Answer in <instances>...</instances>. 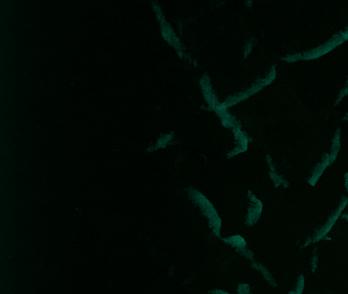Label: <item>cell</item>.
<instances>
[{"label": "cell", "instance_id": "12", "mask_svg": "<svg viewBox=\"0 0 348 294\" xmlns=\"http://www.w3.org/2000/svg\"><path fill=\"white\" fill-rule=\"evenodd\" d=\"M304 286H305V278L302 274H300L297 277L294 288L291 291H289L288 294H302L304 291Z\"/></svg>", "mask_w": 348, "mask_h": 294}, {"label": "cell", "instance_id": "17", "mask_svg": "<svg viewBox=\"0 0 348 294\" xmlns=\"http://www.w3.org/2000/svg\"><path fill=\"white\" fill-rule=\"evenodd\" d=\"M256 44V39L254 38V40L253 41H248L247 42V44H246V46H245V50H244V57L246 58L250 52H251V50H252V48H253V46Z\"/></svg>", "mask_w": 348, "mask_h": 294}, {"label": "cell", "instance_id": "21", "mask_svg": "<svg viewBox=\"0 0 348 294\" xmlns=\"http://www.w3.org/2000/svg\"><path fill=\"white\" fill-rule=\"evenodd\" d=\"M343 121H348V114H346V115L344 116V118H343Z\"/></svg>", "mask_w": 348, "mask_h": 294}, {"label": "cell", "instance_id": "6", "mask_svg": "<svg viewBox=\"0 0 348 294\" xmlns=\"http://www.w3.org/2000/svg\"><path fill=\"white\" fill-rule=\"evenodd\" d=\"M223 241L226 242L228 245L232 246L233 248H235L236 251L240 255L244 256L246 259H249L250 261L254 260V253L247 247V242L241 235L230 236L228 238H224Z\"/></svg>", "mask_w": 348, "mask_h": 294}, {"label": "cell", "instance_id": "2", "mask_svg": "<svg viewBox=\"0 0 348 294\" xmlns=\"http://www.w3.org/2000/svg\"><path fill=\"white\" fill-rule=\"evenodd\" d=\"M348 204V197L347 196H342L338 206L335 208V210L328 217V219L326 220V222L324 223V225H322L316 232L314 233V235L312 237H310L307 241H305L303 247L308 246L311 243H316L320 240H324L325 237L330 233V231L333 229L334 225L336 224V222L339 220V218L342 216L345 207Z\"/></svg>", "mask_w": 348, "mask_h": 294}, {"label": "cell", "instance_id": "5", "mask_svg": "<svg viewBox=\"0 0 348 294\" xmlns=\"http://www.w3.org/2000/svg\"><path fill=\"white\" fill-rule=\"evenodd\" d=\"M247 198H248V206H247V213L245 217V225L247 227L254 226L260 219L263 204L259 198L255 196V194L248 190L247 192Z\"/></svg>", "mask_w": 348, "mask_h": 294}, {"label": "cell", "instance_id": "13", "mask_svg": "<svg viewBox=\"0 0 348 294\" xmlns=\"http://www.w3.org/2000/svg\"><path fill=\"white\" fill-rule=\"evenodd\" d=\"M347 95H348V78H347V81H346L344 87L339 91V94H338V96L334 102V106H337L343 100V98L346 97Z\"/></svg>", "mask_w": 348, "mask_h": 294}, {"label": "cell", "instance_id": "20", "mask_svg": "<svg viewBox=\"0 0 348 294\" xmlns=\"http://www.w3.org/2000/svg\"><path fill=\"white\" fill-rule=\"evenodd\" d=\"M342 32V35H343V37L345 38V40H348V25H347V27L343 30V31H341Z\"/></svg>", "mask_w": 348, "mask_h": 294}, {"label": "cell", "instance_id": "4", "mask_svg": "<svg viewBox=\"0 0 348 294\" xmlns=\"http://www.w3.org/2000/svg\"><path fill=\"white\" fill-rule=\"evenodd\" d=\"M346 40L342 35V32H338L335 33L329 40H327L326 42H324L323 44L308 50V51H304L302 52V61H312V60H316L323 56H326L327 54H329L330 51H332L333 49H335L337 46L341 45L342 43H344Z\"/></svg>", "mask_w": 348, "mask_h": 294}, {"label": "cell", "instance_id": "7", "mask_svg": "<svg viewBox=\"0 0 348 294\" xmlns=\"http://www.w3.org/2000/svg\"><path fill=\"white\" fill-rule=\"evenodd\" d=\"M331 166V159H330V154L329 153H325L322 157V161L319 163H317L313 169L310 172V175L307 178V183L310 186H315L316 183L318 182V180L320 179L322 175L324 174V172L326 171V169Z\"/></svg>", "mask_w": 348, "mask_h": 294}, {"label": "cell", "instance_id": "15", "mask_svg": "<svg viewBox=\"0 0 348 294\" xmlns=\"http://www.w3.org/2000/svg\"><path fill=\"white\" fill-rule=\"evenodd\" d=\"M237 294H252L250 285L245 284V283L239 284L238 289H237Z\"/></svg>", "mask_w": 348, "mask_h": 294}, {"label": "cell", "instance_id": "16", "mask_svg": "<svg viewBox=\"0 0 348 294\" xmlns=\"http://www.w3.org/2000/svg\"><path fill=\"white\" fill-rule=\"evenodd\" d=\"M317 263H318V255L316 250L313 252L312 257H311V261H310V266H311V271L315 272L316 268H317Z\"/></svg>", "mask_w": 348, "mask_h": 294}, {"label": "cell", "instance_id": "22", "mask_svg": "<svg viewBox=\"0 0 348 294\" xmlns=\"http://www.w3.org/2000/svg\"><path fill=\"white\" fill-rule=\"evenodd\" d=\"M342 218L343 219H346L347 221H348V215H346V213H344V215H342Z\"/></svg>", "mask_w": 348, "mask_h": 294}, {"label": "cell", "instance_id": "1", "mask_svg": "<svg viewBox=\"0 0 348 294\" xmlns=\"http://www.w3.org/2000/svg\"><path fill=\"white\" fill-rule=\"evenodd\" d=\"M276 76H277V72H276V68L275 66L272 67L269 71V73L265 75V77L263 78H259L257 79L249 88L239 92V93H236L234 95H232L231 97H229L224 103H223V106L224 108H229V106H232V105H235L243 100H246L247 98H249L250 96L256 94L257 92H259L260 90H262L264 87L269 86L270 84H272V82H274V80L276 79Z\"/></svg>", "mask_w": 348, "mask_h": 294}, {"label": "cell", "instance_id": "14", "mask_svg": "<svg viewBox=\"0 0 348 294\" xmlns=\"http://www.w3.org/2000/svg\"><path fill=\"white\" fill-rule=\"evenodd\" d=\"M281 61L286 63H296L298 61H302V52L301 54H292L289 56H286L284 58H281Z\"/></svg>", "mask_w": 348, "mask_h": 294}, {"label": "cell", "instance_id": "8", "mask_svg": "<svg viewBox=\"0 0 348 294\" xmlns=\"http://www.w3.org/2000/svg\"><path fill=\"white\" fill-rule=\"evenodd\" d=\"M233 134H234L236 146L229 153V157L235 156V155H237L239 153H242V152L246 151L247 147H248V139H247L246 135L243 133V131H241L240 127L233 128Z\"/></svg>", "mask_w": 348, "mask_h": 294}, {"label": "cell", "instance_id": "18", "mask_svg": "<svg viewBox=\"0 0 348 294\" xmlns=\"http://www.w3.org/2000/svg\"><path fill=\"white\" fill-rule=\"evenodd\" d=\"M344 187L347 192V197H348V173L344 174Z\"/></svg>", "mask_w": 348, "mask_h": 294}, {"label": "cell", "instance_id": "19", "mask_svg": "<svg viewBox=\"0 0 348 294\" xmlns=\"http://www.w3.org/2000/svg\"><path fill=\"white\" fill-rule=\"evenodd\" d=\"M211 293H212V294H231V293H229V292H227V291H224V290H220V289H216V290H212V291H211Z\"/></svg>", "mask_w": 348, "mask_h": 294}, {"label": "cell", "instance_id": "3", "mask_svg": "<svg viewBox=\"0 0 348 294\" xmlns=\"http://www.w3.org/2000/svg\"><path fill=\"white\" fill-rule=\"evenodd\" d=\"M193 198L195 199L196 203L200 206L201 210L203 211V215L208 219L209 226H210L212 232L215 233V235L220 237L222 221H221V218L219 217L218 211L213 207V205L202 194H200L197 191H194Z\"/></svg>", "mask_w": 348, "mask_h": 294}, {"label": "cell", "instance_id": "11", "mask_svg": "<svg viewBox=\"0 0 348 294\" xmlns=\"http://www.w3.org/2000/svg\"><path fill=\"white\" fill-rule=\"evenodd\" d=\"M340 147H341V130L337 129L334 137L332 139V145H331V151L329 152L330 154V159H331V165L336 161L339 151H340Z\"/></svg>", "mask_w": 348, "mask_h": 294}, {"label": "cell", "instance_id": "10", "mask_svg": "<svg viewBox=\"0 0 348 294\" xmlns=\"http://www.w3.org/2000/svg\"><path fill=\"white\" fill-rule=\"evenodd\" d=\"M251 268L253 270H255L256 272H258L269 285H271L272 287H277V281H276L274 275L270 272V270L263 263L256 261L254 259L251 261Z\"/></svg>", "mask_w": 348, "mask_h": 294}, {"label": "cell", "instance_id": "9", "mask_svg": "<svg viewBox=\"0 0 348 294\" xmlns=\"http://www.w3.org/2000/svg\"><path fill=\"white\" fill-rule=\"evenodd\" d=\"M265 162L267 163V166L270 168V172H269V177L271 179V181L273 182L274 184V187L275 188H279L280 186L282 187H288L289 186V182L287 180H285L280 174L277 173L276 169H275V166H274V162H273V158L271 155H265Z\"/></svg>", "mask_w": 348, "mask_h": 294}]
</instances>
